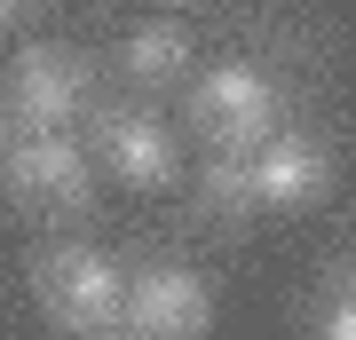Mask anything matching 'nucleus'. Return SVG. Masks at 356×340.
<instances>
[{
	"instance_id": "obj_6",
	"label": "nucleus",
	"mask_w": 356,
	"mask_h": 340,
	"mask_svg": "<svg viewBox=\"0 0 356 340\" xmlns=\"http://www.w3.org/2000/svg\"><path fill=\"white\" fill-rule=\"evenodd\" d=\"M332 190V151L317 135H261L254 143V198L293 214V206H317Z\"/></svg>"
},
{
	"instance_id": "obj_8",
	"label": "nucleus",
	"mask_w": 356,
	"mask_h": 340,
	"mask_svg": "<svg viewBox=\"0 0 356 340\" xmlns=\"http://www.w3.org/2000/svg\"><path fill=\"white\" fill-rule=\"evenodd\" d=\"M191 63H198V48H191L182 24H135L127 48H119V72L143 79V88H166V79H182Z\"/></svg>"
},
{
	"instance_id": "obj_1",
	"label": "nucleus",
	"mask_w": 356,
	"mask_h": 340,
	"mask_svg": "<svg viewBox=\"0 0 356 340\" xmlns=\"http://www.w3.org/2000/svg\"><path fill=\"white\" fill-rule=\"evenodd\" d=\"M32 301L48 309L56 332H119L127 269L95 245H40L32 253Z\"/></svg>"
},
{
	"instance_id": "obj_10",
	"label": "nucleus",
	"mask_w": 356,
	"mask_h": 340,
	"mask_svg": "<svg viewBox=\"0 0 356 340\" xmlns=\"http://www.w3.org/2000/svg\"><path fill=\"white\" fill-rule=\"evenodd\" d=\"M309 325L332 332V340H356V277H332L317 293V316H309Z\"/></svg>"
},
{
	"instance_id": "obj_2",
	"label": "nucleus",
	"mask_w": 356,
	"mask_h": 340,
	"mask_svg": "<svg viewBox=\"0 0 356 340\" xmlns=\"http://www.w3.org/2000/svg\"><path fill=\"white\" fill-rule=\"evenodd\" d=\"M0 190L24 214H88L95 166L72 135H8L0 143Z\"/></svg>"
},
{
	"instance_id": "obj_11",
	"label": "nucleus",
	"mask_w": 356,
	"mask_h": 340,
	"mask_svg": "<svg viewBox=\"0 0 356 340\" xmlns=\"http://www.w3.org/2000/svg\"><path fill=\"white\" fill-rule=\"evenodd\" d=\"M24 16H32V0H0V32H8V24H24Z\"/></svg>"
},
{
	"instance_id": "obj_5",
	"label": "nucleus",
	"mask_w": 356,
	"mask_h": 340,
	"mask_svg": "<svg viewBox=\"0 0 356 340\" xmlns=\"http://www.w3.org/2000/svg\"><path fill=\"white\" fill-rule=\"evenodd\" d=\"M214 325V285L182 261H151L127 277V301H119V332L143 340H198Z\"/></svg>"
},
{
	"instance_id": "obj_4",
	"label": "nucleus",
	"mask_w": 356,
	"mask_h": 340,
	"mask_svg": "<svg viewBox=\"0 0 356 340\" xmlns=\"http://www.w3.org/2000/svg\"><path fill=\"white\" fill-rule=\"evenodd\" d=\"M0 95H8V111L24 119V135H64V127L88 111L95 72H88L79 48H24L8 63V79H0Z\"/></svg>"
},
{
	"instance_id": "obj_3",
	"label": "nucleus",
	"mask_w": 356,
	"mask_h": 340,
	"mask_svg": "<svg viewBox=\"0 0 356 340\" xmlns=\"http://www.w3.org/2000/svg\"><path fill=\"white\" fill-rule=\"evenodd\" d=\"M191 119L198 135H214V151H254L261 135H277L285 88L261 63H214L206 79H191Z\"/></svg>"
},
{
	"instance_id": "obj_7",
	"label": "nucleus",
	"mask_w": 356,
	"mask_h": 340,
	"mask_svg": "<svg viewBox=\"0 0 356 340\" xmlns=\"http://www.w3.org/2000/svg\"><path fill=\"white\" fill-rule=\"evenodd\" d=\"M103 166H111L127 190H166L175 182V135L151 111H103Z\"/></svg>"
},
{
	"instance_id": "obj_9",
	"label": "nucleus",
	"mask_w": 356,
	"mask_h": 340,
	"mask_svg": "<svg viewBox=\"0 0 356 340\" xmlns=\"http://www.w3.org/2000/svg\"><path fill=\"white\" fill-rule=\"evenodd\" d=\"M254 151H214L198 166V214L206 222H245L254 214Z\"/></svg>"
}]
</instances>
